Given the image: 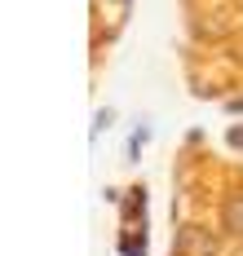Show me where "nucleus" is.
<instances>
[{
  "mask_svg": "<svg viewBox=\"0 0 243 256\" xmlns=\"http://www.w3.org/2000/svg\"><path fill=\"white\" fill-rule=\"evenodd\" d=\"M230 110H243V98H239V102H230Z\"/></svg>",
  "mask_w": 243,
  "mask_h": 256,
  "instance_id": "5",
  "label": "nucleus"
},
{
  "mask_svg": "<svg viewBox=\"0 0 243 256\" xmlns=\"http://www.w3.org/2000/svg\"><path fill=\"white\" fill-rule=\"evenodd\" d=\"M120 252H124V256H146V248H142V226H137L133 234L120 238Z\"/></svg>",
  "mask_w": 243,
  "mask_h": 256,
  "instance_id": "3",
  "label": "nucleus"
},
{
  "mask_svg": "<svg viewBox=\"0 0 243 256\" xmlns=\"http://www.w3.org/2000/svg\"><path fill=\"white\" fill-rule=\"evenodd\" d=\"M216 252H221V243L204 226H186L177 234V256H216Z\"/></svg>",
  "mask_w": 243,
  "mask_h": 256,
  "instance_id": "1",
  "label": "nucleus"
},
{
  "mask_svg": "<svg viewBox=\"0 0 243 256\" xmlns=\"http://www.w3.org/2000/svg\"><path fill=\"white\" fill-rule=\"evenodd\" d=\"M221 221H226V230H230V234H239V238H243V194H230V199H226Z\"/></svg>",
  "mask_w": 243,
  "mask_h": 256,
  "instance_id": "2",
  "label": "nucleus"
},
{
  "mask_svg": "<svg viewBox=\"0 0 243 256\" xmlns=\"http://www.w3.org/2000/svg\"><path fill=\"white\" fill-rule=\"evenodd\" d=\"M230 146H239V150H243V128H230Z\"/></svg>",
  "mask_w": 243,
  "mask_h": 256,
  "instance_id": "4",
  "label": "nucleus"
}]
</instances>
